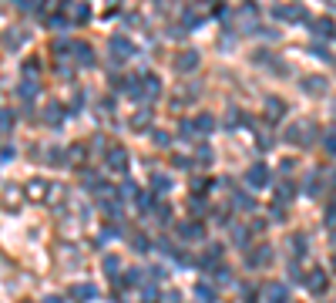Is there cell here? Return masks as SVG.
Instances as JSON below:
<instances>
[{
	"label": "cell",
	"instance_id": "cell-21",
	"mask_svg": "<svg viewBox=\"0 0 336 303\" xmlns=\"http://www.w3.org/2000/svg\"><path fill=\"white\" fill-rule=\"evenodd\" d=\"M21 44H24V34L21 31H7V34H4V47H7V51H17Z\"/></svg>",
	"mask_w": 336,
	"mask_h": 303
},
{
	"label": "cell",
	"instance_id": "cell-3",
	"mask_svg": "<svg viewBox=\"0 0 336 303\" xmlns=\"http://www.w3.org/2000/svg\"><path fill=\"white\" fill-rule=\"evenodd\" d=\"M104 162L111 172H128V152L121 145H108L104 148Z\"/></svg>",
	"mask_w": 336,
	"mask_h": 303
},
{
	"label": "cell",
	"instance_id": "cell-43",
	"mask_svg": "<svg viewBox=\"0 0 336 303\" xmlns=\"http://www.w3.org/2000/svg\"><path fill=\"white\" fill-rule=\"evenodd\" d=\"M141 296H145V303H155L158 300V290H155V286H145V293H141Z\"/></svg>",
	"mask_w": 336,
	"mask_h": 303
},
{
	"label": "cell",
	"instance_id": "cell-30",
	"mask_svg": "<svg viewBox=\"0 0 336 303\" xmlns=\"http://www.w3.org/2000/svg\"><path fill=\"white\" fill-rule=\"evenodd\" d=\"M34 94H37V81H21V98L31 101Z\"/></svg>",
	"mask_w": 336,
	"mask_h": 303
},
{
	"label": "cell",
	"instance_id": "cell-13",
	"mask_svg": "<svg viewBox=\"0 0 336 303\" xmlns=\"http://www.w3.org/2000/svg\"><path fill=\"white\" fill-rule=\"evenodd\" d=\"M67 165H74V168H81V165H84V158H88V148H84V145H81V142H74V145H71V148H67Z\"/></svg>",
	"mask_w": 336,
	"mask_h": 303
},
{
	"label": "cell",
	"instance_id": "cell-41",
	"mask_svg": "<svg viewBox=\"0 0 336 303\" xmlns=\"http://www.w3.org/2000/svg\"><path fill=\"white\" fill-rule=\"evenodd\" d=\"M215 280H219V283H229V280H232V269H215Z\"/></svg>",
	"mask_w": 336,
	"mask_h": 303
},
{
	"label": "cell",
	"instance_id": "cell-36",
	"mask_svg": "<svg viewBox=\"0 0 336 303\" xmlns=\"http://www.w3.org/2000/svg\"><path fill=\"white\" fill-rule=\"evenodd\" d=\"M151 185H155L158 192H168V189H172V182H168L165 175H151Z\"/></svg>",
	"mask_w": 336,
	"mask_h": 303
},
{
	"label": "cell",
	"instance_id": "cell-14",
	"mask_svg": "<svg viewBox=\"0 0 336 303\" xmlns=\"http://www.w3.org/2000/svg\"><path fill=\"white\" fill-rule=\"evenodd\" d=\"M276 17H279V21H302V17H306V11H302L299 4H289V7H276Z\"/></svg>",
	"mask_w": 336,
	"mask_h": 303
},
{
	"label": "cell",
	"instance_id": "cell-27",
	"mask_svg": "<svg viewBox=\"0 0 336 303\" xmlns=\"http://www.w3.org/2000/svg\"><path fill=\"white\" fill-rule=\"evenodd\" d=\"M266 108H269V118H279V115L286 112V105H282L279 98H269V101H266Z\"/></svg>",
	"mask_w": 336,
	"mask_h": 303
},
{
	"label": "cell",
	"instance_id": "cell-28",
	"mask_svg": "<svg viewBox=\"0 0 336 303\" xmlns=\"http://www.w3.org/2000/svg\"><path fill=\"white\" fill-rule=\"evenodd\" d=\"M47 27H51V31H61V27H67V14H51V17H47Z\"/></svg>",
	"mask_w": 336,
	"mask_h": 303
},
{
	"label": "cell",
	"instance_id": "cell-37",
	"mask_svg": "<svg viewBox=\"0 0 336 303\" xmlns=\"http://www.w3.org/2000/svg\"><path fill=\"white\" fill-rule=\"evenodd\" d=\"M302 249H306V236H302V233H296V236H292V253L299 256Z\"/></svg>",
	"mask_w": 336,
	"mask_h": 303
},
{
	"label": "cell",
	"instance_id": "cell-16",
	"mask_svg": "<svg viewBox=\"0 0 336 303\" xmlns=\"http://www.w3.org/2000/svg\"><path fill=\"white\" fill-rule=\"evenodd\" d=\"M179 236L182 239H202V236H205V226L202 223H179Z\"/></svg>",
	"mask_w": 336,
	"mask_h": 303
},
{
	"label": "cell",
	"instance_id": "cell-47",
	"mask_svg": "<svg viewBox=\"0 0 336 303\" xmlns=\"http://www.w3.org/2000/svg\"><path fill=\"white\" fill-rule=\"evenodd\" d=\"M175 168H192V162L185 155H179V158H175Z\"/></svg>",
	"mask_w": 336,
	"mask_h": 303
},
{
	"label": "cell",
	"instance_id": "cell-24",
	"mask_svg": "<svg viewBox=\"0 0 336 303\" xmlns=\"http://www.w3.org/2000/svg\"><path fill=\"white\" fill-rule=\"evenodd\" d=\"M37 74H41V61H24V81H34L37 78Z\"/></svg>",
	"mask_w": 336,
	"mask_h": 303
},
{
	"label": "cell",
	"instance_id": "cell-8",
	"mask_svg": "<svg viewBox=\"0 0 336 303\" xmlns=\"http://www.w3.org/2000/svg\"><path fill=\"white\" fill-rule=\"evenodd\" d=\"M333 34H336V24H333V17H316V21H313V37L326 41V37H333Z\"/></svg>",
	"mask_w": 336,
	"mask_h": 303
},
{
	"label": "cell",
	"instance_id": "cell-23",
	"mask_svg": "<svg viewBox=\"0 0 336 303\" xmlns=\"http://www.w3.org/2000/svg\"><path fill=\"white\" fill-rule=\"evenodd\" d=\"M138 209H141V213H151V209H155V192L151 189L138 195Z\"/></svg>",
	"mask_w": 336,
	"mask_h": 303
},
{
	"label": "cell",
	"instance_id": "cell-48",
	"mask_svg": "<svg viewBox=\"0 0 336 303\" xmlns=\"http://www.w3.org/2000/svg\"><path fill=\"white\" fill-rule=\"evenodd\" d=\"M199 209H205V199H199V195H195V199H192V213H199Z\"/></svg>",
	"mask_w": 336,
	"mask_h": 303
},
{
	"label": "cell",
	"instance_id": "cell-12",
	"mask_svg": "<svg viewBox=\"0 0 336 303\" xmlns=\"http://www.w3.org/2000/svg\"><path fill=\"white\" fill-rule=\"evenodd\" d=\"M141 88H145L148 101H155L158 94H161V81H158V74H141Z\"/></svg>",
	"mask_w": 336,
	"mask_h": 303
},
{
	"label": "cell",
	"instance_id": "cell-11",
	"mask_svg": "<svg viewBox=\"0 0 336 303\" xmlns=\"http://www.w3.org/2000/svg\"><path fill=\"white\" fill-rule=\"evenodd\" d=\"M195 67H199V54H195V51H182V54L175 57V71H182V74H189Z\"/></svg>",
	"mask_w": 336,
	"mask_h": 303
},
{
	"label": "cell",
	"instance_id": "cell-39",
	"mask_svg": "<svg viewBox=\"0 0 336 303\" xmlns=\"http://www.w3.org/2000/svg\"><path fill=\"white\" fill-rule=\"evenodd\" d=\"M118 266H121V259H118V256H104V269H108L111 276H114V269H118Z\"/></svg>",
	"mask_w": 336,
	"mask_h": 303
},
{
	"label": "cell",
	"instance_id": "cell-4",
	"mask_svg": "<svg viewBox=\"0 0 336 303\" xmlns=\"http://www.w3.org/2000/svg\"><path fill=\"white\" fill-rule=\"evenodd\" d=\"M246 185L249 189H262V185H269V165H262V162L249 165L246 168Z\"/></svg>",
	"mask_w": 336,
	"mask_h": 303
},
{
	"label": "cell",
	"instance_id": "cell-20",
	"mask_svg": "<svg viewBox=\"0 0 336 303\" xmlns=\"http://www.w3.org/2000/svg\"><path fill=\"white\" fill-rule=\"evenodd\" d=\"M195 293H199V300L202 303H215V286H212V283H195Z\"/></svg>",
	"mask_w": 336,
	"mask_h": 303
},
{
	"label": "cell",
	"instance_id": "cell-15",
	"mask_svg": "<svg viewBox=\"0 0 336 303\" xmlns=\"http://www.w3.org/2000/svg\"><path fill=\"white\" fill-rule=\"evenodd\" d=\"M222 253H225V246H222V243H209L205 256H202V266H205V269H209V266H215V263L222 259Z\"/></svg>",
	"mask_w": 336,
	"mask_h": 303
},
{
	"label": "cell",
	"instance_id": "cell-18",
	"mask_svg": "<svg viewBox=\"0 0 336 303\" xmlns=\"http://www.w3.org/2000/svg\"><path fill=\"white\" fill-rule=\"evenodd\" d=\"M302 91H309V94H323V91H326V78H319V74L306 78V81H302Z\"/></svg>",
	"mask_w": 336,
	"mask_h": 303
},
{
	"label": "cell",
	"instance_id": "cell-7",
	"mask_svg": "<svg viewBox=\"0 0 336 303\" xmlns=\"http://www.w3.org/2000/svg\"><path fill=\"white\" fill-rule=\"evenodd\" d=\"M71 296H74V300H81V303H88V300H98V286H94V283H74V286H71Z\"/></svg>",
	"mask_w": 336,
	"mask_h": 303
},
{
	"label": "cell",
	"instance_id": "cell-42",
	"mask_svg": "<svg viewBox=\"0 0 336 303\" xmlns=\"http://www.w3.org/2000/svg\"><path fill=\"white\" fill-rule=\"evenodd\" d=\"M124 283H141V269H128V276H124Z\"/></svg>",
	"mask_w": 336,
	"mask_h": 303
},
{
	"label": "cell",
	"instance_id": "cell-40",
	"mask_svg": "<svg viewBox=\"0 0 336 303\" xmlns=\"http://www.w3.org/2000/svg\"><path fill=\"white\" fill-rule=\"evenodd\" d=\"M242 296H246V303H256L259 300V290H256V286H242Z\"/></svg>",
	"mask_w": 336,
	"mask_h": 303
},
{
	"label": "cell",
	"instance_id": "cell-44",
	"mask_svg": "<svg viewBox=\"0 0 336 303\" xmlns=\"http://www.w3.org/2000/svg\"><path fill=\"white\" fill-rule=\"evenodd\" d=\"M195 158H199V162H212V148H199Z\"/></svg>",
	"mask_w": 336,
	"mask_h": 303
},
{
	"label": "cell",
	"instance_id": "cell-49",
	"mask_svg": "<svg viewBox=\"0 0 336 303\" xmlns=\"http://www.w3.org/2000/svg\"><path fill=\"white\" fill-rule=\"evenodd\" d=\"M41 303H61V296H44Z\"/></svg>",
	"mask_w": 336,
	"mask_h": 303
},
{
	"label": "cell",
	"instance_id": "cell-45",
	"mask_svg": "<svg viewBox=\"0 0 336 303\" xmlns=\"http://www.w3.org/2000/svg\"><path fill=\"white\" fill-rule=\"evenodd\" d=\"M326 152H329V155H336V132L326 135Z\"/></svg>",
	"mask_w": 336,
	"mask_h": 303
},
{
	"label": "cell",
	"instance_id": "cell-1",
	"mask_svg": "<svg viewBox=\"0 0 336 303\" xmlns=\"http://www.w3.org/2000/svg\"><path fill=\"white\" fill-rule=\"evenodd\" d=\"M316 132H319V128H316L313 122H292L289 128H286V135H282V142L302 145V138H299V135H306V145H309V142H316Z\"/></svg>",
	"mask_w": 336,
	"mask_h": 303
},
{
	"label": "cell",
	"instance_id": "cell-29",
	"mask_svg": "<svg viewBox=\"0 0 336 303\" xmlns=\"http://www.w3.org/2000/svg\"><path fill=\"white\" fill-rule=\"evenodd\" d=\"M0 128H4V135H11V128H14V112L11 108L0 112Z\"/></svg>",
	"mask_w": 336,
	"mask_h": 303
},
{
	"label": "cell",
	"instance_id": "cell-38",
	"mask_svg": "<svg viewBox=\"0 0 336 303\" xmlns=\"http://www.w3.org/2000/svg\"><path fill=\"white\" fill-rule=\"evenodd\" d=\"M155 216H158V223H168V219H172V209H168V206H155Z\"/></svg>",
	"mask_w": 336,
	"mask_h": 303
},
{
	"label": "cell",
	"instance_id": "cell-9",
	"mask_svg": "<svg viewBox=\"0 0 336 303\" xmlns=\"http://www.w3.org/2000/svg\"><path fill=\"white\" fill-rule=\"evenodd\" d=\"M74 54H78L81 67H94V47H91L88 41H74Z\"/></svg>",
	"mask_w": 336,
	"mask_h": 303
},
{
	"label": "cell",
	"instance_id": "cell-25",
	"mask_svg": "<svg viewBox=\"0 0 336 303\" xmlns=\"http://www.w3.org/2000/svg\"><path fill=\"white\" fill-rule=\"evenodd\" d=\"M148 122H151V108H141V112L131 118V128H145Z\"/></svg>",
	"mask_w": 336,
	"mask_h": 303
},
{
	"label": "cell",
	"instance_id": "cell-6",
	"mask_svg": "<svg viewBox=\"0 0 336 303\" xmlns=\"http://www.w3.org/2000/svg\"><path fill=\"white\" fill-rule=\"evenodd\" d=\"M269 259H272V249H269L266 243L246 253V263H249V266H269Z\"/></svg>",
	"mask_w": 336,
	"mask_h": 303
},
{
	"label": "cell",
	"instance_id": "cell-46",
	"mask_svg": "<svg viewBox=\"0 0 336 303\" xmlns=\"http://www.w3.org/2000/svg\"><path fill=\"white\" fill-rule=\"evenodd\" d=\"M239 122H242V115L232 108V112H229V118H225V125H239Z\"/></svg>",
	"mask_w": 336,
	"mask_h": 303
},
{
	"label": "cell",
	"instance_id": "cell-31",
	"mask_svg": "<svg viewBox=\"0 0 336 303\" xmlns=\"http://www.w3.org/2000/svg\"><path fill=\"white\" fill-rule=\"evenodd\" d=\"M232 202L239 206V209H252V206H256V202H252V195H246V192H235Z\"/></svg>",
	"mask_w": 336,
	"mask_h": 303
},
{
	"label": "cell",
	"instance_id": "cell-32",
	"mask_svg": "<svg viewBox=\"0 0 336 303\" xmlns=\"http://www.w3.org/2000/svg\"><path fill=\"white\" fill-rule=\"evenodd\" d=\"M131 246H134V253H148V249H151V243H148V236L138 233V236L131 239Z\"/></svg>",
	"mask_w": 336,
	"mask_h": 303
},
{
	"label": "cell",
	"instance_id": "cell-19",
	"mask_svg": "<svg viewBox=\"0 0 336 303\" xmlns=\"http://www.w3.org/2000/svg\"><path fill=\"white\" fill-rule=\"evenodd\" d=\"M215 128V118L209 112H202V115H195V132H202V135H209Z\"/></svg>",
	"mask_w": 336,
	"mask_h": 303
},
{
	"label": "cell",
	"instance_id": "cell-34",
	"mask_svg": "<svg viewBox=\"0 0 336 303\" xmlns=\"http://www.w3.org/2000/svg\"><path fill=\"white\" fill-rule=\"evenodd\" d=\"M27 189H31V199H41V195H44V189H47V182H41V179H34L31 185H27Z\"/></svg>",
	"mask_w": 336,
	"mask_h": 303
},
{
	"label": "cell",
	"instance_id": "cell-22",
	"mask_svg": "<svg viewBox=\"0 0 336 303\" xmlns=\"http://www.w3.org/2000/svg\"><path fill=\"white\" fill-rule=\"evenodd\" d=\"M61 118H64V108H61V105H47L44 122H47V125H61Z\"/></svg>",
	"mask_w": 336,
	"mask_h": 303
},
{
	"label": "cell",
	"instance_id": "cell-33",
	"mask_svg": "<svg viewBox=\"0 0 336 303\" xmlns=\"http://www.w3.org/2000/svg\"><path fill=\"white\" fill-rule=\"evenodd\" d=\"M151 142L165 148V145H172V135H168V132H161V128H155V132H151Z\"/></svg>",
	"mask_w": 336,
	"mask_h": 303
},
{
	"label": "cell",
	"instance_id": "cell-17",
	"mask_svg": "<svg viewBox=\"0 0 336 303\" xmlns=\"http://www.w3.org/2000/svg\"><path fill=\"white\" fill-rule=\"evenodd\" d=\"M266 296L269 303H289V293H286L282 283H266Z\"/></svg>",
	"mask_w": 336,
	"mask_h": 303
},
{
	"label": "cell",
	"instance_id": "cell-26",
	"mask_svg": "<svg viewBox=\"0 0 336 303\" xmlns=\"http://www.w3.org/2000/svg\"><path fill=\"white\" fill-rule=\"evenodd\" d=\"M292 195H296V189H292L289 182H279V189H276V199H279V202H289Z\"/></svg>",
	"mask_w": 336,
	"mask_h": 303
},
{
	"label": "cell",
	"instance_id": "cell-10",
	"mask_svg": "<svg viewBox=\"0 0 336 303\" xmlns=\"http://www.w3.org/2000/svg\"><path fill=\"white\" fill-rule=\"evenodd\" d=\"M64 14H67L74 24H88L91 7H88V4H64Z\"/></svg>",
	"mask_w": 336,
	"mask_h": 303
},
{
	"label": "cell",
	"instance_id": "cell-2",
	"mask_svg": "<svg viewBox=\"0 0 336 303\" xmlns=\"http://www.w3.org/2000/svg\"><path fill=\"white\" fill-rule=\"evenodd\" d=\"M108 47H111V54H114V61H128V57H134L138 54V47L128 41V37H121V34H114L111 41H108Z\"/></svg>",
	"mask_w": 336,
	"mask_h": 303
},
{
	"label": "cell",
	"instance_id": "cell-5",
	"mask_svg": "<svg viewBox=\"0 0 336 303\" xmlns=\"http://www.w3.org/2000/svg\"><path fill=\"white\" fill-rule=\"evenodd\" d=\"M326 286H329V276H326V269H309V276H306V290L309 293H326Z\"/></svg>",
	"mask_w": 336,
	"mask_h": 303
},
{
	"label": "cell",
	"instance_id": "cell-35",
	"mask_svg": "<svg viewBox=\"0 0 336 303\" xmlns=\"http://www.w3.org/2000/svg\"><path fill=\"white\" fill-rule=\"evenodd\" d=\"M232 239H235V246H246L249 233H246V229H242V226H232Z\"/></svg>",
	"mask_w": 336,
	"mask_h": 303
},
{
	"label": "cell",
	"instance_id": "cell-50",
	"mask_svg": "<svg viewBox=\"0 0 336 303\" xmlns=\"http://www.w3.org/2000/svg\"><path fill=\"white\" fill-rule=\"evenodd\" d=\"M333 269H336V256H333Z\"/></svg>",
	"mask_w": 336,
	"mask_h": 303
}]
</instances>
